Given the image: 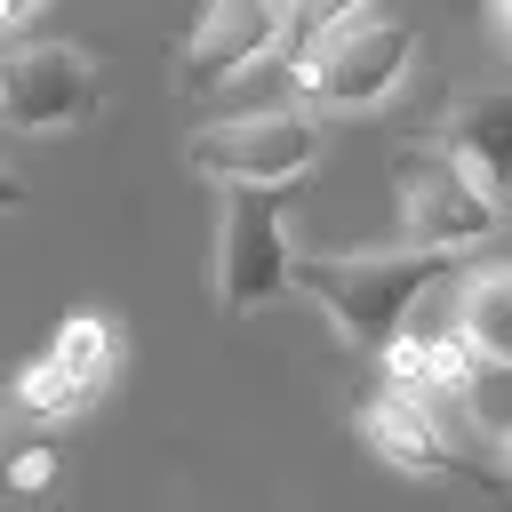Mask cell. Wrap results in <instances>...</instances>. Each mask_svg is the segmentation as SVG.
<instances>
[{"instance_id":"cell-1","label":"cell","mask_w":512,"mask_h":512,"mask_svg":"<svg viewBox=\"0 0 512 512\" xmlns=\"http://www.w3.org/2000/svg\"><path fill=\"white\" fill-rule=\"evenodd\" d=\"M456 280V256L440 248H328V256H296V288L336 320V336L352 352H392L416 320V304Z\"/></svg>"},{"instance_id":"cell-2","label":"cell","mask_w":512,"mask_h":512,"mask_svg":"<svg viewBox=\"0 0 512 512\" xmlns=\"http://www.w3.org/2000/svg\"><path fill=\"white\" fill-rule=\"evenodd\" d=\"M392 200H400V248H440V256H456V248H472V240H488V232L504 224V200H496L440 136L392 152Z\"/></svg>"},{"instance_id":"cell-3","label":"cell","mask_w":512,"mask_h":512,"mask_svg":"<svg viewBox=\"0 0 512 512\" xmlns=\"http://www.w3.org/2000/svg\"><path fill=\"white\" fill-rule=\"evenodd\" d=\"M408 64H416V24L368 8V16L336 24L320 48H304L288 72H296L304 104H320V112H368V104H384L408 80Z\"/></svg>"},{"instance_id":"cell-4","label":"cell","mask_w":512,"mask_h":512,"mask_svg":"<svg viewBox=\"0 0 512 512\" xmlns=\"http://www.w3.org/2000/svg\"><path fill=\"white\" fill-rule=\"evenodd\" d=\"M320 160V120L304 104H264V112H240V120H216L192 136V168L224 192L256 184V192H288L296 176H312Z\"/></svg>"},{"instance_id":"cell-5","label":"cell","mask_w":512,"mask_h":512,"mask_svg":"<svg viewBox=\"0 0 512 512\" xmlns=\"http://www.w3.org/2000/svg\"><path fill=\"white\" fill-rule=\"evenodd\" d=\"M96 104H104V64L80 40H24L0 56V128L64 136L96 120Z\"/></svg>"},{"instance_id":"cell-6","label":"cell","mask_w":512,"mask_h":512,"mask_svg":"<svg viewBox=\"0 0 512 512\" xmlns=\"http://www.w3.org/2000/svg\"><path fill=\"white\" fill-rule=\"evenodd\" d=\"M296 288V248H288V192H224L216 216V304L224 312H256L272 296Z\"/></svg>"},{"instance_id":"cell-7","label":"cell","mask_w":512,"mask_h":512,"mask_svg":"<svg viewBox=\"0 0 512 512\" xmlns=\"http://www.w3.org/2000/svg\"><path fill=\"white\" fill-rule=\"evenodd\" d=\"M280 32H288L280 0H208L192 16V32L176 40V88L184 96H216L256 56H280Z\"/></svg>"},{"instance_id":"cell-8","label":"cell","mask_w":512,"mask_h":512,"mask_svg":"<svg viewBox=\"0 0 512 512\" xmlns=\"http://www.w3.org/2000/svg\"><path fill=\"white\" fill-rule=\"evenodd\" d=\"M352 424H360V440H368L392 472H416V480H472V488H512V480L480 472V464L440 432V416H432L424 400L392 392V384H368L360 408H352Z\"/></svg>"},{"instance_id":"cell-9","label":"cell","mask_w":512,"mask_h":512,"mask_svg":"<svg viewBox=\"0 0 512 512\" xmlns=\"http://www.w3.org/2000/svg\"><path fill=\"white\" fill-rule=\"evenodd\" d=\"M440 144L512 208V88H480V96H456L440 112Z\"/></svg>"},{"instance_id":"cell-10","label":"cell","mask_w":512,"mask_h":512,"mask_svg":"<svg viewBox=\"0 0 512 512\" xmlns=\"http://www.w3.org/2000/svg\"><path fill=\"white\" fill-rule=\"evenodd\" d=\"M464 344L488 368H512V272H464Z\"/></svg>"},{"instance_id":"cell-11","label":"cell","mask_w":512,"mask_h":512,"mask_svg":"<svg viewBox=\"0 0 512 512\" xmlns=\"http://www.w3.org/2000/svg\"><path fill=\"white\" fill-rule=\"evenodd\" d=\"M48 360H56L72 384L104 392V384H112V368H120V336H112V320H104V312H72V320L56 328V344H48Z\"/></svg>"},{"instance_id":"cell-12","label":"cell","mask_w":512,"mask_h":512,"mask_svg":"<svg viewBox=\"0 0 512 512\" xmlns=\"http://www.w3.org/2000/svg\"><path fill=\"white\" fill-rule=\"evenodd\" d=\"M88 400H96V392H88V384H72V376H64L48 352L16 368V408H24L32 424H64V416H80Z\"/></svg>"},{"instance_id":"cell-13","label":"cell","mask_w":512,"mask_h":512,"mask_svg":"<svg viewBox=\"0 0 512 512\" xmlns=\"http://www.w3.org/2000/svg\"><path fill=\"white\" fill-rule=\"evenodd\" d=\"M280 8H288V32H280V56L296 64L304 48H320V40L336 32V24H352V16H368L376 0H280Z\"/></svg>"},{"instance_id":"cell-14","label":"cell","mask_w":512,"mask_h":512,"mask_svg":"<svg viewBox=\"0 0 512 512\" xmlns=\"http://www.w3.org/2000/svg\"><path fill=\"white\" fill-rule=\"evenodd\" d=\"M48 480H56V448H16V456L0 464V488H8V496H40Z\"/></svg>"},{"instance_id":"cell-15","label":"cell","mask_w":512,"mask_h":512,"mask_svg":"<svg viewBox=\"0 0 512 512\" xmlns=\"http://www.w3.org/2000/svg\"><path fill=\"white\" fill-rule=\"evenodd\" d=\"M8 208H24V184H16V168H0V216Z\"/></svg>"},{"instance_id":"cell-16","label":"cell","mask_w":512,"mask_h":512,"mask_svg":"<svg viewBox=\"0 0 512 512\" xmlns=\"http://www.w3.org/2000/svg\"><path fill=\"white\" fill-rule=\"evenodd\" d=\"M32 8H40V0H0V32H8V24H24Z\"/></svg>"},{"instance_id":"cell-17","label":"cell","mask_w":512,"mask_h":512,"mask_svg":"<svg viewBox=\"0 0 512 512\" xmlns=\"http://www.w3.org/2000/svg\"><path fill=\"white\" fill-rule=\"evenodd\" d=\"M488 16H496V32L512 40V0H488Z\"/></svg>"}]
</instances>
